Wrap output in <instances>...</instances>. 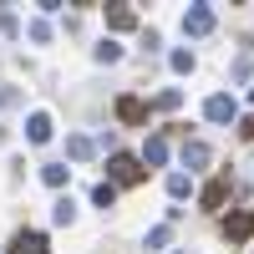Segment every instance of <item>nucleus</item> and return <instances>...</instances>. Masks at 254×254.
Returning a JSON list of instances; mask_svg holds the SVG:
<instances>
[{"mask_svg": "<svg viewBox=\"0 0 254 254\" xmlns=\"http://www.w3.org/2000/svg\"><path fill=\"white\" fill-rule=\"evenodd\" d=\"M107 173H112V178H107L112 188H117V183H142V163H137L132 153H112V158H107Z\"/></svg>", "mask_w": 254, "mask_h": 254, "instance_id": "nucleus-1", "label": "nucleus"}, {"mask_svg": "<svg viewBox=\"0 0 254 254\" xmlns=\"http://www.w3.org/2000/svg\"><path fill=\"white\" fill-rule=\"evenodd\" d=\"M214 26H219L214 5H188V10H183V36H208Z\"/></svg>", "mask_w": 254, "mask_h": 254, "instance_id": "nucleus-2", "label": "nucleus"}, {"mask_svg": "<svg viewBox=\"0 0 254 254\" xmlns=\"http://www.w3.org/2000/svg\"><path fill=\"white\" fill-rule=\"evenodd\" d=\"M203 117L224 127V122H234V117H239V102H234V97H229V92H214V97H208V102H203Z\"/></svg>", "mask_w": 254, "mask_h": 254, "instance_id": "nucleus-3", "label": "nucleus"}, {"mask_svg": "<svg viewBox=\"0 0 254 254\" xmlns=\"http://www.w3.org/2000/svg\"><path fill=\"white\" fill-rule=\"evenodd\" d=\"M224 239H229V244L254 239V208H239V214H229V219H224Z\"/></svg>", "mask_w": 254, "mask_h": 254, "instance_id": "nucleus-4", "label": "nucleus"}, {"mask_svg": "<svg viewBox=\"0 0 254 254\" xmlns=\"http://www.w3.org/2000/svg\"><path fill=\"white\" fill-rule=\"evenodd\" d=\"M10 254H51V249H46V234H41V229H20L10 239Z\"/></svg>", "mask_w": 254, "mask_h": 254, "instance_id": "nucleus-5", "label": "nucleus"}, {"mask_svg": "<svg viewBox=\"0 0 254 254\" xmlns=\"http://www.w3.org/2000/svg\"><path fill=\"white\" fill-rule=\"evenodd\" d=\"M51 132H56V122H51V112H31L26 117V137L41 147V142H51Z\"/></svg>", "mask_w": 254, "mask_h": 254, "instance_id": "nucleus-6", "label": "nucleus"}, {"mask_svg": "<svg viewBox=\"0 0 254 254\" xmlns=\"http://www.w3.org/2000/svg\"><path fill=\"white\" fill-rule=\"evenodd\" d=\"M97 137H87V132H71L66 137V158H76V163H87V158H97Z\"/></svg>", "mask_w": 254, "mask_h": 254, "instance_id": "nucleus-7", "label": "nucleus"}, {"mask_svg": "<svg viewBox=\"0 0 254 254\" xmlns=\"http://www.w3.org/2000/svg\"><path fill=\"white\" fill-rule=\"evenodd\" d=\"M142 163H147V168H163V163H168V137H163V132H153V137H147Z\"/></svg>", "mask_w": 254, "mask_h": 254, "instance_id": "nucleus-8", "label": "nucleus"}, {"mask_svg": "<svg viewBox=\"0 0 254 254\" xmlns=\"http://www.w3.org/2000/svg\"><path fill=\"white\" fill-rule=\"evenodd\" d=\"M208 158H214V153H208V142H198V137L183 142V168H188V173H193V168H203Z\"/></svg>", "mask_w": 254, "mask_h": 254, "instance_id": "nucleus-9", "label": "nucleus"}, {"mask_svg": "<svg viewBox=\"0 0 254 254\" xmlns=\"http://www.w3.org/2000/svg\"><path fill=\"white\" fill-rule=\"evenodd\" d=\"M117 117H122V122H147V102H137V97H117Z\"/></svg>", "mask_w": 254, "mask_h": 254, "instance_id": "nucleus-10", "label": "nucleus"}, {"mask_svg": "<svg viewBox=\"0 0 254 254\" xmlns=\"http://www.w3.org/2000/svg\"><path fill=\"white\" fill-rule=\"evenodd\" d=\"M229 198V178H214V183H203V193H198V203L203 208H219Z\"/></svg>", "mask_w": 254, "mask_h": 254, "instance_id": "nucleus-11", "label": "nucleus"}, {"mask_svg": "<svg viewBox=\"0 0 254 254\" xmlns=\"http://www.w3.org/2000/svg\"><path fill=\"white\" fill-rule=\"evenodd\" d=\"M41 183H46V188H66L71 183V168L66 163H46V168H41Z\"/></svg>", "mask_w": 254, "mask_h": 254, "instance_id": "nucleus-12", "label": "nucleus"}, {"mask_svg": "<svg viewBox=\"0 0 254 254\" xmlns=\"http://www.w3.org/2000/svg\"><path fill=\"white\" fill-rule=\"evenodd\" d=\"M107 26H112V31H132V26H137V10L112 5V10H107Z\"/></svg>", "mask_w": 254, "mask_h": 254, "instance_id": "nucleus-13", "label": "nucleus"}, {"mask_svg": "<svg viewBox=\"0 0 254 254\" xmlns=\"http://www.w3.org/2000/svg\"><path fill=\"white\" fill-rule=\"evenodd\" d=\"M168 193H173V198H188V193H193V178H188V173H168Z\"/></svg>", "mask_w": 254, "mask_h": 254, "instance_id": "nucleus-14", "label": "nucleus"}, {"mask_svg": "<svg viewBox=\"0 0 254 254\" xmlns=\"http://www.w3.org/2000/svg\"><path fill=\"white\" fill-rule=\"evenodd\" d=\"M26 31H31V41H36V46H46V41H51V20H46V15H36Z\"/></svg>", "mask_w": 254, "mask_h": 254, "instance_id": "nucleus-15", "label": "nucleus"}, {"mask_svg": "<svg viewBox=\"0 0 254 254\" xmlns=\"http://www.w3.org/2000/svg\"><path fill=\"white\" fill-rule=\"evenodd\" d=\"M168 239H173V224H158V229H147V249H168Z\"/></svg>", "mask_w": 254, "mask_h": 254, "instance_id": "nucleus-16", "label": "nucleus"}, {"mask_svg": "<svg viewBox=\"0 0 254 254\" xmlns=\"http://www.w3.org/2000/svg\"><path fill=\"white\" fill-rule=\"evenodd\" d=\"M92 56L102 61V66H112V61H122V46H117V41H102V46H97Z\"/></svg>", "mask_w": 254, "mask_h": 254, "instance_id": "nucleus-17", "label": "nucleus"}, {"mask_svg": "<svg viewBox=\"0 0 254 254\" xmlns=\"http://www.w3.org/2000/svg\"><path fill=\"white\" fill-rule=\"evenodd\" d=\"M178 102H183V92H178V87H168V92H158V97H153V107H158V112H173Z\"/></svg>", "mask_w": 254, "mask_h": 254, "instance_id": "nucleus-18", "label": "nucleus"}, {"mask_svg": "<svg viewBox=\"0 0 254 254\" xmlns=\"http://www.w3.org/2000/svg\"><path fill=\"white\" fill-rule=\"evenodd\" d=\"M92 203H97V208H112V203H117V188H112V183H97V188H92Z\"/></svg>", "mask_w": 254, "mask_h": 254, "instance_id": "nucleus-19", "label": "nucleus"}, {"mask_svg": "<svg viewBox=\"0 0 254 254\" xmlns=\"http://www.w3.org/2000/svg\"><path fill=\"white\" fill-rule=\"evenodd\" d=\"M51 219H56V224H71V219H76V203H71V198H56V203H51Z\"/></svg>", "mask_w": 254, "mask_h": 254, "instance_id": "nucleus-20", "label": "nucleus"}, {"mask_svg": "<svg viewBox=\"0 0 254 254\" xmlns=\"http://www.w3.org/2000/svg\"><path fill=\"white\" fill-rule=\"evenodd\" d=\"M168 66H173L178 76H188V71H193V51H173V56H168Z\"/></svg>", "mask_w": 254, "mask_h": 254, "instance_id": "nucleus-21", "label": "nucleus"}, {"mask_svg": "<svg viewBox=\"0 0 254 254\" xmlns=\"http://www.w3.org/2000/svg\"><path fill=\"white\" fill-rule=\"evenodd\" d=\"M0 31H5V36H15V31H20V20H15V10H0Z\"/></svg>", "mask_w": 254, "mask_h": 254, "instance_id": "nucleus-22", "label": "nucleus"}, {"mask_svg": "<svg viewBox=\"0 0 254 254\" xmlns=\"http://www.w3.org/2000/svg\"><path fill=\"white\" fill-rule=\"evenodd\" d=\"M0 107H20V92L15 87H0Z\"/></svg>", "mask_w": 254, "mask_h": 254, "instance_id": "nucleus-23", "label": "nucleus"}, {"mask_svg": "<svg viewBox=\"0 0 254 254\" xmlns=\"http://www.w3.org/2000/svg\"><path fill=\"white\" fill-rule=\"evenodd\" d=\"M249 71H254V61H249V56H239V61H234V81H244Z\"/></svg>", "mask_w": 254, "mask_h": 254, "instance_id": "nucleus-24", "label": "nucleus"}, {"mask_svg": "<svg viewBox=\"0 0 254 254\" xmlns=\"http://www.w3.org/2000/svg\"><path fill=\"white\" fill-rule=\"evenodd\" d=\"M239 137H249V142H254V117H244V122H239Z\"/></svg>", "mask_w": 254, "mask_h": 254, "instance_id": "nucleus-25", "label": "nucleus"}, {"mask_svg": "<svg viewBox=\"0 0 254 254\" xmlns=\"http://www.w3.org/2000/svg\"><path fill=\"white\" fill-rule=\"evenodd\" d=\"M249 102H254V92H249Z\"/></svg>", "mask_w": 254, "mask_h": 254, "instance_id": "nucleus-26", "label": "nucleus"}]
</instances>
